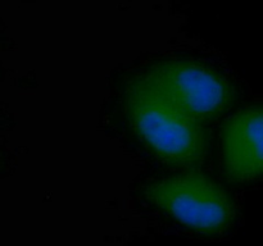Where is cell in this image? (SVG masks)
Returning a JSON list of instances; mask_svg holds the SVG:
<instances>
[{"label": "cell", "mask_w": 263, "mask_h": 246, "mask_svg": "<svg viewBox=\"0 0 263 246\" xmlns=\"http://www.w3.org/2000/svg\"><path fill=\"white\" fill-rule=\"evenodd\" d=\"M128 113L138 132L166 160L190 164L204 155L207 133L199 120L180 109L144 79L131 90Z\"/></svg>", "instance_id": "6da1fadb"}, {"label": "cell", "mask_w": 263, "mask_h": 246, "mask_svg": "<svg viewBox=\"0 0 263 246\" xmlns=\"http://www.w3.org/2000/svg\"><path fill=\"white\" fill-rule=\"evenodd\" d=\"M148 197L182 224L204 233L221 232L234 219V202L216 182L186 173L154 182Z\"/></svg>", "instance_id": "7a4b0ae2"}, {"label": "cell", "mask_w": 263, "mask_h": 246, "mask_svg": "<svg viewBox=\"0 0 263 246\" xmlns=\"http://www.w3.org/2000/svg\"><path fill=\"white\" fill-rule=\"evenodd\" d=\"M144 81L199 122L218 117L233 99L229 82L217 72L199 64H159Z\"/></svg>", "instance_id": "3957f363"}, {"label": "cell", "mask_w": 263, "mask_h": 246, "mask_svg": "<svg viewBox=\"0 0 263 246\" xmlns=\"http://www.w3.org/2000/svg\"><path fill=\"white\" fill-rule=\"evenodd\" d=\"M262 108L244 109L223 130V158L231 177L240 181L262 173Z\"/></svg>", "instance_id": "277c9868"}]
</instances>
